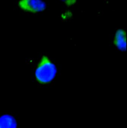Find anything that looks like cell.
<instances>
[{"label":"cell","mask_w":127,"mask_h":128,"mask_svg":"<svg viewBox=\"0 0 127 128\" xmlns=\"http://www.w3.org/2000/svg\"><path fill=\"white\" fill-rule=\"evenodd\" d=\"M57 73L56 65L48 56H44L37 66L35 76L38 82L42 84H47L54 79Z\"/></svg>","instance_id":"obj_1"},{"label":"cell","mask_w":127,"mask_h":128,"mask_svg":"<svg viewBox=\"0 0 127 128\" xmlns=\"http://www.w3.org/2000/svg\"><path fill=\"white\" fill-rule=\"evenodd\" d=\"M18 5L22 10L32 13L43 12L47 6L43 0H20Z\"/></svg>","instance_id":"obj_2"},{"label":"cell","mask_w":127,"mask_h":128,"mask_svg":"<svg viewBox=\"0 0 127 128\" xmlns=\"http://www.w3.org/2000/svg\"><path fill=\"white\" fill-rule=\"evenodd\" d=\"M114 44L121 52H125L127 48V36L126 31L122 28L118 29L115 34Z\"/></svg>","instance_id":"obj_3"},{"label":"cell","mask_w":127,"mask_h":128,"mask_svg":"<svg viewBox=\"0 0 127 128\" xmlns=\"http://www.w3.org/2000/svg\"><path fill=\"white\" fill-rule=\"evenodd\" d=\"M17 124L14 117L9 114L0 117V128H17Z\"/></svg>","instance_id":"obj_4"},{"label":"cell","mask_w":127,"mask_h":128,"mask_svg":"<svg viewBox=\"0 0 127 128\" xmlns=\"http://www.w3.org/2000/svg\"><path fill=\"white\" fill-rule=\"evenodd\" d=\"M61 0L64 2L65 4L68 6H72L76 2V0Z\"/></svg>","instance_id":"obj_5"}]
</instances>
